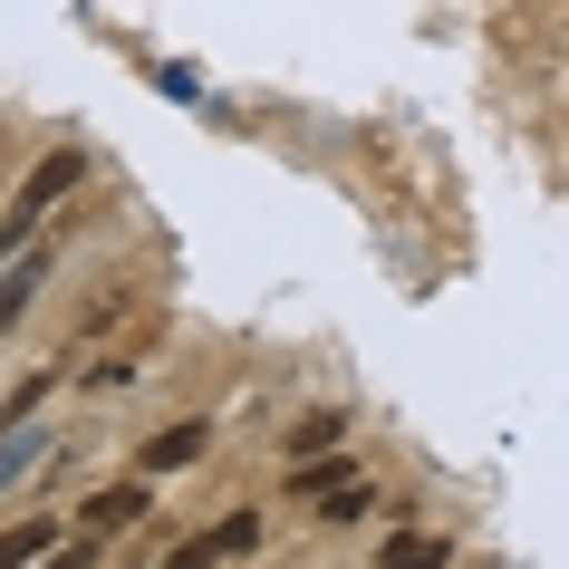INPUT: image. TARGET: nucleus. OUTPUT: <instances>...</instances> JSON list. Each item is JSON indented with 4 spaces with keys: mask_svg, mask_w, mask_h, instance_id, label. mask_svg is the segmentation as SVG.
Wrapping results in <instances>:
<instances>
[{
    "mask_svg": "<svg viewBox=\"0 0 569 569\" xmlns=\"http://www.w3.org/2000/svg\"><path fill=\"white\" fill-rule=\"evenodd\" d=\"M241 550H261V511H232V521H212V531H193L174 550L164 569H222V560H241Z\"/></svg>",
    "mask_w": 569,
    "mask_h": 569,
    "instance_id": "nucleus-2",
    "label": "nucleus"
},
{
    "mask_svg": "<svg viewBox=\"0 0 569 569\" xmlns=\"http://www.w3.org/2000/svg\"><path fill=\"white\" fill-rule=\"evenodd\" d=\"M126 521H146V482H126V492H97V502H88V531L97 540L126 531Z\"/></svg>",
    "mask_w": 569,
    "mask_h": 569,
    "instance_id": "nucleus-5",
    "label": "nucleus"
},
{
    "mask_svg": "<svg viewBox=\"0 0 569 569\" xmlns=\"http://www.w3.org/2000/svg\"><path fill=\"white\" fill-rule=\"evenodd\" d=\"M203 445H212L203 425H164V435L146 445V473H183V463H203Z\"/></svg>",
    "mask_w": 569,
    "mask_h": 569,
    "instance_id": "nucleus-4",
    "label": "nucleus"
},
{
    "mask_svg": "<svg viewBox=\"0 0 569 569\" xmlns=\"http://www.w3.org/2000/svg\"><path fill=\"white\" fill-rule=\"evenodd\" d=\"M49 550V521H20V531H0V569H39Z\"/></svg>",
    "mask_w": 569,
    "mask_h": 569,
    "instance_id": "nucleus-6",
    "label": "nucleus"
},
{
    "mask_svg": "<svg viewBox=\"0 0 569 569\" xmlns=\"http://www.w3.org/2000/svg\"><path fill=\"white\" fill-rule=\"evenodd\" d=\"M30 290H39V261H20V270H0V329L30 309Z\"/></svg>",
    "mask_w": 569,
    "mask_h": 569,
    "instance_id": "nucleus-8",
    "label": "nucleus"
},
{
    "mask_svg": "<svg viewBox=\"0 0 569 569\" xmlns=\"http://www.w3.org/2000/svg\"><path fill=\"white\" fill-rule=\"evenodd\" d=\"M290 492H300V502H319V511H338V521H348V511H367V502H377V492H367V473H358V463H300V482H290Z\"/></svg>",
    "mask_w": 569,
    "mask_h": 569,
    "instance_id": "nucleus-3",
    "label": "nucleus"
},
{
    "mask_svg": "<svg viewBox=\"0 0 569 569\" xmlns=\"http://www.w3.org/2000/svg\"><path fill=\"white\" fill-rule=\"evenodd\" d=\"M290 445H300V453H329V445H338V416H309L300 435H290Z\"/></svg>",
    "mask_w": 569,
    "mask_h": 569,
    "instance_id": "nucleus-9",
    "label": "nucleus"
},
{
    "mask_svg": "<svg viewBox=\"0 0 569 569\" xmlns=\"http://www.w3.org/2000/svg\"><path fill=\"white\" fill-rule=\"evenodd\" d=\"M78 183H88V154H78V146L39 154V164H30V183H20V193H10V212H0V251H20V241H30V222H39L49 203H68Z\"/></svg>",
    "mask_w": 569,
    "mask_h": 569,
    "instance_id": "nucleus-1",
    "label": "nucleus"
},
{
    "mask_svg": "<svg viewBox=\"0 0 569 569\" xmlns=\"http://www.w3.org/2000/svg\"><path fill=\"white\" fill-rule=\"evenodd\" d=\"M377 569H445V540L406 531V540H387V560H377Z\"/></svg>",
    "mask_w": 569,
    "mask_h": 569,
    "instance_id": "nucleus-7",
    "label": "nucleus"
},
{
    "mask_svg": "<svg viewBox=\"0 0 569 569\" xmlns=\"http://www.w3.org/2000/svg\"><path fill=\"white\" fill-rule=\"evenodd\" d=\"M97 560H107V550H97V531H88L78 550H59V560H39V569H97Z\"/></svg>",
    "mask_w": 569,
    "mask_h": 569,
    "instance_id": "nucleus-10",
    "label": "nucleus"
}]
</instances>
